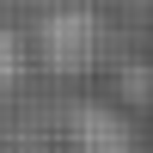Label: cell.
<instances>
[{"mask_svg":"<svg viewBox=\"0 0 153 153\" xmlns=\"http://www.w3.org/2000/svg\"><path fill=\"white\" fill-rule=\"evenodd\" d=\"M37 55H43L49 74H86L98 55V19L92 12H55V19H43V31H37Z\"/></svg>","mask_w":153,"mask_h":153,"instance_id":"cell-1","label":"cell"},{"mask_svg":"<svg viewBox=\"0 0 153 153\" xmlns=\"http://www.w3.org/2000/svg\"><path fill=\"white\" fill-rule=\"evenodd\" d=\"M74 141H80L86 153H129V123L117 117V110H104V104H80L74 110Z\"/></svg>","mask_w":153,"mask_h":153,"instance_id":"cell-2","label":"cell"},{"mask_svg":"<svg viewBox=\"0 0 153 153\" xmlns=\"http://www.w3.org/2000/svg\"><path fill=\"white\" fill-rule=\"evenodd\" d=\"M19 74H25V37L0 25V92H6V86L19 80Z\"/></svg>","mask_w":153,"mask_h":153,"instance_id":"cell-3","label":"cell"}]
</instances>
